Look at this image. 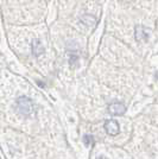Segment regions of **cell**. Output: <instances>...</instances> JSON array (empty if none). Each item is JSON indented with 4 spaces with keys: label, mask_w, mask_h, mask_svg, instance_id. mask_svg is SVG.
Returning a JSON list of instances; mask_svg holds the SVG:
<instances>
[{
    "label": "cell",
    "mask_w": 158,
    "mask_h": 159,
    "mask_svg": "<svg viewBox=\"0 0 158 159\" xmlns=\"http://www.w3.org/2000/svg\"><path fill=\"white\" fill-rule=\"evenodd\" d=\"M98 159H107V158H106L105 156H100V157H99Z\"/></svg>",
    "instance_id": "obj_7"
},
{
    "label": "cell",
    "mask_w": 158,
    "mask_h": 159,
    "mask_svg": "<svg viewBox=\"0 0 158 159\" xmlns=\"http://www.w3.org/2000/svg\"><path fill=\"white\" fill-rule=\"evenodd\" d=\"M83 141H85L86 146H91V145H93L94 139H93L92 135H85V137H83Z\"/></svg>",
    "instance_id": "obj_6"
},
{
    "label": "cell",
    "mask_w": 158,
    "mask_h": 159,
    "mask_svg": "<svg viewBox=\"0 0 158 159\" xmlns=\"http://www.w3.org/2000/svg\"><path fill=\"white\" fill-rule=\"evenodd\" d=\"M14 109L23 118H35V115L37 113L36 105L33 103L32 100L26 96H20L16 100Z\"/></svg>",
    "instance_id": "obj_1"
},
{
    "label": "cell",
    "mask_w": 158,
    "mask_h": 159,
    "mask_svg": "<svg viewBox=\"0 0 158 159\" xmlns=\"http://www.w3.org/2000/svg\"><path fill=\"white\" fill-rule=\"evenodd\" d=\"M126 111V107L123 102H112L109 106H108V112L113 116H117V115H123Z\"/></svg>",
    "instance_id": "obj_2"
},
{
    "label": "cell",
    "mask_w": 158,
    "mask_h": 159,
    "mask_svg": "<svg viewBox=\"0 0 158 159\" xmlns=\"http://www.w3.org/2000/svg\"><path fill=\"white\" fill-rule=\"evenodd\" d=\"M105 129L109 135H117L120 131L119 124L115 120H107L105 122Z\"/></svg>",
    "instance_id": "obj_3"
},
{
    "label": "cell",
    "mask_w": 158,
    "mask_h": 159,
    "mask_svg": "<svg viewBox=\"0 0 158 159\" xmlns=\"http://www.w3.org/2000/svg\"><path fill=\"white\" fill-rule=\"evenodd\" d=\"M31 47H32V53L35 56H40V55H42L43 51H44V48H43L42 43H40L38 39H33Z\"/></svg>",
    "instance_id": "obj_5"
},
{
    "label": "cell",
    "mask_w": 158,
    "mask_h": 159,
    "mask_svg": "<svg viewBox=\"0 0 158 159\" xmlns=\"http://www.w3.org/2000/svg\"><path fill=\"white\" fill-rule=\"evenodd\" d=\"M149 37V31H146V29L143 26L136 27V38L138 40H147Z\"/></svg>",
    "instance_id": "obj_4"
}]
</instances>
